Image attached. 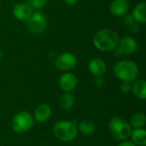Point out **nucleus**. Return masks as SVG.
<instances>
[{
  "label": "nucleus",
  "instance_id": "1",
  "mask_svg": "<svg viewBox=\"0 0 146 146\" xmlns=\"http://www.w3.org/2000/svg\"><path fill=\"white\" fill-rule=\"evenodd\" d=\"M118 34L110 29H104L96 33L93 38L94 46L101 51L114 50L119 44Z\"/></svg>",
  "mask_w": 146,
  "mask_h": 146
},
{
  "label": "nucleus",
  "instance_id": "2",
  "mask_svg": "<svg viewBox=\"0 0 146 146\" xmlns=\"http://www.w3.org/2000/svg\"><path fill=\"white\" fill-rule=\"evenodd\" d=\"M114 74L117 79L131 83L137 80L139 74V68L133 61L122 60L115 65Z\"/></svg>",
  "mask_w": 146,
  "mask_h": 146
},
{
  "label": "nucleus",
  "instance_id": "3",
  "mask_svg": "<svg viewBox=\"0 0 146 146\" xmlns=\"http://www.w3.org/2000/svg\"><path fill=\"white\" fill-rule=\"evenodd\" d=\"M55 137L62 142H70L74 140L78 134V126L74 121H60L53 127Z\"/></svg>",
  "mask_w": 146,
  "mask_h": 146
},
{
  "label": "nucleus",
  "instance_id": "4",
  "mask_svg": "<svg viewBox=\"0 0 146 146\" xmlns=\"http://www.w3.org/2000/svg\"><path fill=\"white\" fill-rule=\"evenodd\" d=\"M109 130L111 136L115 139L124 141L130 137L132 127L129 123L126 121L123 118L115 116L110 121Z\"/></svg>",
  "mask_w": 146,
  "mask_h": 146
},
{
  "label": "nucleus",
  "instance_id": "5",
  "mask_svg": "<svg viewBox=\"0 0 146 146\" xmlns=\"http://www.w3.org/2000/svg\"><path fill=\"white\" fill-rule=\"evenodd\" d=\"M34 124L33 116L27 111L18 112L12 119L11 126L13 130L17 133L28 132Z\"/></svg>",
  "mask_w": 146,
  "mask_h": 146
},
{
  "label": "nucleus",
  "instance_id": "6",
  "mask_svg": "<svg viewBox=\"0 0 146 146\" xmlns=\"http://www.w3.org/2000/svg\"><path fill=\"white\" fill-rule=\"evenodd\" d=\"M27 21V29L34 34L42 33L47 27V19L45 15L40 11L33 13L31 17Z\"/></svg>",
  "mask_w": 146,
  "mask_h": 146
},
{
  "label": "nucleus",
  "instance_id": "7",
  "mask_svg": "<svg viewBox=\"0 0 146 146\" xmlns=\"http://www.w3.org/2000/svg\"><path fill=\"white\" fill-rule=\"evenodd\" d=\"M77 64V57L71 52H64L60 54L55 60V66L62 71H68L73 69Z\"/></svg>",
  "mask_w": 146,
  "mask_h": 146
},
{
  "label": "nucleus",
  "instance_id": "8",
  "mask_svg": "<svg viewBox=\"0 0 146 146\" xmlns=\"http://www.w3.org/2000/svg\"><path fill=\"white\" fill-rule=\"evenodd\" d=\"M33 13V9L30 4L25 3H19L13 8V15L19 21H27Z\"/></svg>",
  "mask_w": 146,
  "mask_h": 146
},
{
  "label": "nucleus",
  "instance_id": "9",
  "mask_svg": "<svg viewBox=\"0 0 146 146\" xmlns=\"http://www.w3.org/2000/svg\"><path fill=\"white\" fill-rule=\"evenodd\" d=\"M77 83V77L73 73H65L61 76L59 80V86L61 89L65 92H69L75 89Z\"/></svg>",
  "mask_w": 146,
  "mask_h": 146
},
{
  "label": "nucleus",
  "instance_id": "10",
  "mask_svg": "<svg viewBox=\"0 0 146 146\" xmlns=\"http://www.w3.org/2000/svg\"><path fill=\"white\" fill-rule=\"evenodd\" d=\"M130 8L128 0H114L110 6V11L114 16L121 17L125 15Z\"/></svg>",
  "mask_w": 146,
  "mask_h": 146
},
{
  "label": "nucleus",
  "instance_id": "11",
  "mask_svg": "<svg viewBox=\"0 0 146 146\" xmlns=\"http://www.w3.org/2000/svg\"><path fill=\"white\" fill-rule=\"evenodd\" d=\"M118 47L121 49L123 54L132 55L138 50L139 44L136 39L131 37H124L119 41Z\"/></svg>",
  "mask_w": 146,
  "mask_h": 146
},
{
  "label": "nucleus",
  "instance_id": "12",
  "mask_svg": "<svg viewBox=\"0 0 146 146\" xmlns=\"http://www.w3.org/2000/svg\"><path fill=\"white\" fill-rule=\"evenodd\" d=\"M51 113H52V110L49 104H41L36 108V110L34 111L33 119L37 122L44 123V122H46L50 118Z\"/></svg>",
  "mask_w": 146,
  "mask_h": 146
},
{
  "label": "nucleus",
  "instance_id": "13",
  "mask_svg": "<svg viewBox=\"0 0 146 146\" xmlns=\"http://www.w3.org/2000/svg\"><path fill=\"white\" fill-rule=\"evenodd\" d=\"M88 69L92 74L96 77H102L107 71V66L101 58H94L90 61Z\"/></svg>",
  "mask_w": 146,
  "mask_h": 146
},
{
  "label": "nucleus",
  "instance_id": "14",
  "mask_svg": "<svg viewBox=\"0 0 146 146\" xmlns=\"http://www.w3.org/2000/svg\"><path fill=\"white\" fill-rule=\"evenodd\" d=\"M131 91L139 98H146V82L144 80H135L131 86Z\"/></svg>",
  "mask_w": 146,
  "mask_h": 146
},
{
  "label": "nucleus",
  "instance_id": "15",
  "mask_svg": "<svg viewBox=\"0 0 146 146\" xmlns=\"http://www.w3.org/2000/svg\"><path fill=\"white\" fill-rule=\"evenodd\" d=\"M132 142L137 146L146 145V131L144 128H135L130 134Z\"/></svg>",
  "mask_w": 146,
  "mask_h": 146
},
{
  "label": "nucleus",
  "instance_id": "16",
  "mask_svg": "<svg viewBox=\"0 0 146 146\" xmlns=\"http://www.w3.org/2000/svg\"><path fill=\"white\" fill-rule=\"evenodd\" d=\"M133 18L139 23L146 22V3L145 2L137 4L133 11Z\"/></svg>",
  "mask_w": 146,
  "mask_h": 146
},
{
  "label": "nucleus",
  "instance_id": "17",
  "mask_svg": "<svg viewBox=\"0 0 146 146\" xmlns=\"http://www.w3.org/2000/svg\"><path fill=\"white\" fill-rule=\"evenodd\" d=\"M146 124L145 115L142 112L135 113L130 118L129 125L132 128H143Z\"/></svg>",
  "mask_w": 146,
  "mask_h": 146
},
{
  "label": "nucleus",
  "instance_id": "18",
  "mask_svg": "<svg viewBox=\"0 0 146 146\" xmlns=\"http://www.w3.org/2000/svg\"><path fill=\"white\" fill-rule=\"evenodd\" d=\"M78 129L80 130V132L82 134H84L86 136H90V135H92L95 133L96 126L92 121L84 120V121H80L79 123Z\"/></svg>",
  "mask_w": 146,
  "mask_h": 146
},
{
  "label": "nucleus",
  "instance_id": "19",
  "mask_svg": "<svg viewBox=\"0 0 146 146\" xmlns=\"http://www.w3.org/2000/svg\"><path fill=\"white\" fill-rule=\"evenodd\" d=\"M59 104H60V107L62 110H68L72 109L74 104V95L69 93V92L64 93L60 98Z\"/></svg>",
  "mask_w": 146,
  "mask_h": 146
},
{
  "label": "nucleus",
  "instance_id": "20",
  "mask_svg": "<svg viewBox=\"0 0 146 146\" xmlns=\"http://www.w3.org/2000/svg\"><path fill=\"white\" fill-rule=\"evenodd\" d=\"M30 2H31L30 4L31 7L36 9H41L47 4L48 0H30Z\"/></svg>",
  "mask_w": 146,
  "mask_h": 146
},
{
  "label": "nucleus",
  "instance_id": "21",
  "mask_svg": "<svg viewBox=\"0 0 146 146\" xmlns=\"http://www.w3.org/2000/svg\"><path fill=\"white\" fill-rule=\"evenodd\" d=\"M131 83L130 82H126V81H123L122 84L120 86V89H121V92L124 94H127L131 92Z\"/></svg>",
  "mask_w": 146,
  "mask_h": 146
},
{
  "label": "nucleus",
  "instance_id": "22",
  "mask_svg": "<svg viewBox=\"0 0 146 146\" xmlns=\"http://www.w3.org/2000/svg\"><path fill=\"white\" fill-rule=\"evenodd\" d=\"M94 83H95L96 86H98V87H103L104 86V84H105V81H104V80L102 77H97V79L95 80Z\"/></svg>",
  "mask_w": 146,
  "mask_h": 146
},
{
  "label": "nucleus",
  "instance_id": "23",
  "mask_svg": "<svg viewBox=\"0 0 146 146\" xmlns=\"http://www.w3.org/2000/svg\"><path fill=\"white\" fill-rule=\"evenodd\" d=\"M118 146H137L136 145H134L132 141H128V140H124L121 141Z\"/></svg>",
  "mask_w": 146,
  "mask_h": 146
},
{
  "label": "nucleus",
  "instance_id": "24",
  "mask_svg": "<svg viewBox=\"0 0 146 146\" xmlns=\"http://www.w3.org/2000/svg\"><path fill=\"white\" fill-rule=\"evenodd\" d=\"M66 4H68V5H74V3H77V1L78 0H62Z\"/></svg>",
  "mask_w": 146,
  "mask_h": 146
},
{
  "label": "nucleus",
  "instance_id": "25",
  "mask_svg": "<svg viewBox=\"0 0 146 146\" xmlns=\"http://www.w3.org/2000/svg\"><path fill=\"white\" fill-rule=\"evenodd\" d=\"M1 59H2V53H1V51H0V61H1Z\"/></svg>",
  "mask_w": 146,
  "mask_h": 146
}]
</instances>
